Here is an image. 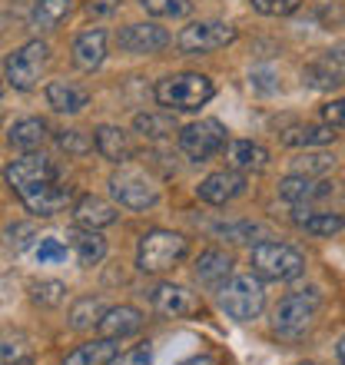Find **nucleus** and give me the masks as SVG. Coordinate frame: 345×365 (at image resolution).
Instances as JSON below:
<instances>
[{
  "label": "nucleus",
  "mask_w": 345,
  "mask_h": 365,
  "mask_svg": "<svg viewBox=\"0 0 345 365\" xmlns=\"http://www.w3.org/2000/svg\"><path fill=\"white\" fill-rule=\"evenodd\" d=\"M47 60H50L47 43H43V40H30V43H24V47L14 50L7 57V63H4L7 80L17 90H34L40 73H43V67H47Z\"/></svg>",
  "instance_id": "6"
},
{
  "label": "nucleus",
  "mask_w": 345,
  "mask_h": 365,
  "mask_svg": "<svg viewBox=\"0 0 345 365\" xmlns=\"http://www.w3.org/2000/svg\"><path fill=\"white\" fill-rule=\"evenodd\" d=\"M106 57V34L103 30H83L73 40V63L80 70H96Z\"/></svg>",
  "instance_id": "19"
},
{
  "label": "nucleus",
  "mask_w": 345,
  "mask_h": 365,
  "mask_svg": "<svg viewBox=\"0 0 345 365\" xmlns=\"http://www.w3.org/2000/svg\"><path fill=\"white\" fill-rule=\"evenodd\" d=\"M220 306L236 322H252L266 306V289L256 276H236L220 286Z\"/></svg>",
  "instance_id": "5"
},
{
  "label": "nucleus",
  "mask_w": 345,
  "mask_h": 365,
  "mask_svg": "<svg viewBox=\"0 0 345 365\" xmlns=\"http://www.w3.org/2000/svg\"><path fill=\"white\" fill-rule=\"evenodd\" d=\"M332 190L329 182H319L312 180V176H286V180L279 182V196L289 202H309V200H319V196H326V192Z\"/></svg>",
  "instance_id": "22"
},
{
  "label": "nucleus",
  "mask_w": 345,
  "mask_h": 365,
  "mask_svg": "<svg viewBox=\"0 0 345 365\" xmlns=\"http://www.w3.org/2000/svg\"><path fill=\"white\" fill-rule=\"evenodd\" d=\"M299 226L306 232H312V236H339L345 230V220L339 212H309L306 210V216H299Z\"/></svg>",
  "instance_id": "30"
},
{
  "label": "nucleus",
  "mask_w": 345,
  "mask_h": 365,
  "mask_svg": "<svg viewBox=\"0 0 345 365\" xmlns=\"http://www.w3.org/2000/svg\"><path fill=\"white\" fill-rule=\"evenodd\" d=\"M306 365H309V362H306Z\"/></svg>",
  "instance_id": "47"
},
{
  "label": "nucleus",
  "mask_w": 345,
  "mask_h": 365,
  "mask_svg": "<svg viewBox=\"0 0 345 365\" xmlns=\"http://www.w3.org/2000/svg\"><path fill=\"white\" fill-rule=\"evenodd\" d=\"M47 103L57 110V113H80L86 103H90V93L80 83H70V80H53L47 87Z\"/></svg>",
  "instance_id": "18"
},
{
  "label": "nucleus",
  "mask_w": 345,
  "mask_h": 365,
  "mask_svg": "<svg viewBox=\"0 0 345 365\" xmlns=\"http://www.w3.org/2000/svg\"><path fill=\"white\" fill-rule=\"evenodd\" d=\"M70 14H73V0H37L30 20L37 30H57Z\"/></svg>",
  "instance_id": "25"
},
{
  "label": "nucleus",
  "mask_w": 345,
  "mask_h": 365,
  "mask_svg": "<svg viewBox=\"0 0 345 365\" xmlns=\"http://www.w3.org/2000/svg\"><path fill=\"white\" fill-rule=\"evenodd\" d=\"M186 250H190L186 236L170 232V230H153V232H146L143 240H140L136 266H140L143 272H166V269H172L182 256H186Z\"/></svg>",
  "instance_id": "4"
},
{
  "label": "nucleus",
  "mask_w": 345,
  "mask_h": 365,
  "mask_svg": "<svg viewBox=\"0 0 345 365\" xmlns=\"http://www.w3.org/2000/svg\"><path fill=\"white\" fill-rule=\"evenodd\" d=\"M110 365H150V349H130V352H116Z\"/></svg>",
  "instance_id": "41"
},
{
  "label": "nucleus",
  "mask_w": 345,
  "mask_h": 365,
  "mask_svg": "<svg viewBox=\"0 0 345 365\" xmlns=\"http://www.w3.org/2000/svg\"><path fill=\"white\" fill-rule=\"evenodd\" d=\"M182 365H220V359L216 356H192V359H186Z\"/></svg>",
  "instance_id": "44"
},
{
  "label": "nucleus",
  "mask_w": 345,
  "mask_h": 365,
  "mask_svg": "<svg viewBox=\"0 0 345 365\" xmlns=\"http://www.w3.org/2000/svg\"><path fill=\"white\" fill-rule=\"evenodd\" d=\"M336 166V156L329 153H302L296 156V173L299 176H316V173H326Z\"/></svg>",
  "instance_id": "36"
},
{
  "label": "nucleus",
  "mask_w": 345,
  "mask_h": 365,
  "mask_svg": "<svg viewBox=\"0 0 345 365\" xmlns=\"http://www.w3.org/2000/svg\"><path fill=\"white\" fill-rule=\"evenodd\" d=\"M57 143H60V150L70 156H83L93 150V140H90L83 130H63V133L57 136Z\"/></svg>",
  "instance_id": "37"
},
{
  "label": "nucleus",
  "mask_w": 345,
  "mask_h": 365,
  "mask_svg": "<svg viewBox=\"0 0 345 365\" xmlns=\"http://www.w3.org/2000/svg\"><path fill=\"white\" fill-rule=\"evenodd\" d=\"M110 190H113V200L126 210H150L160 200V190L153 186V180H146V173H140V170H120L110 180Z\"/></svg>",
  "instance_id": "9"
},
{
  "label": "nucleus",
  "mask_w": 345,
  "mask_h": 365,
  "mask_svg": "<svg viewBox=\"0 0 345 365\" xmlns=\"http://www.w3.org/2000/svg\"><path fill=\"white\" fill-rule=\"evenodd\" d=\"M70 196H73L70 186L63 190V186H57V182H40V186H34V190L20 192L24 206H27L34 216H57V212L70 202Z\"/></svg>",
  "instance_id": "14"
},
{
  "label": "nucleus",
  "mask_w": 345,
  "mask_h": 365,
  "mask_svg": "<svg viewBox=\"0 0 345 365\" xmlns=\"http://www.w3.org/2000/svg\"><path fill=\"white\" fill-rule=\"evenodd\" d=\"M200 200L210 202V206H226L236 196L246 192V176L240 170H220V173H210L206 180L200 182Z\"/></svg>",
  "instance_id": "12"
},
{
  "label": "nucleus",
  "mask_w": 345,
  "mask_h": 365,
  "mask_svg": "<svg viewBox=\"0 0 345 365\" xmlns=\"http://www.w3.org/2000/svg\"><path fill=\"white\" fill-rule=\"evenodd\" d=\"M106 312V302L96 296H83L77 299V306L70 309V326L73 329H90V326H100V319Z\"/></svg>",
  "instance_id": "29"
},
{
  "label": "nucleus",
  "mask_w": 345,
  "mask_h": 365,
  "mask_svg": "<svg viewBox=\"0 0 345 365\" xmlns=\"http://www.w3.org/2000/svg\"><path fill=\"white\" fill-rule=\"evenodd\" d=\"M336 140V126L329 123H306V126H292L282 133L286 146H329Z\"/></svg>",
  "instance_id": "24"
},
{
  "label": "nucleus",
  "mask_w": 345,
  "mask_h": 365,
  "mask_svg": "<svg viewBox=\"0 0 345 365\" xmlns=\"http://www.w3.org/2000/svg\"><path fill=\"white\" fill-rule=\"evenodd\" d=\"M180 146L190 160H210L226 146V126L220 120H200L180 130Z\"/></svg>",
  "instance_id": "8"
},
{
  "label": "nucleus",
  "mask_w": 345,
  "mask_h": 365,
  "mask_svg": "<svg viewBox=\"0 0 345 365\" xmlns=\"http://www.w3.org/2000/svg\"><path fill=\"white\" fill-rule=\"evenodd\" d=\"M339 359L345 362V336H342V342H339Z\"/></svg>",
  "instance_id": "45"
},
{
  "label": "nucleus",
  "mask_w": 345,
  "mask_h": 365,
  "mask_svg": "<svg viewBox=\"0 0 345 365\" xmlns=\"http://www.w3.org/2000/svg\"><path fill=\"white\" fill-rule=\"evenodd\" d=\"M7 240L14 250H27L30 240H37V230L34 226H27V222H17V226H10L7 230Z\"/></svg>",
  "instance_id": "39"
},
{
  "label": "nucleus",
  "mask_w": 345,
  "mask_h": 365,
  "mask_svg": "<svg viewBox=\"0 0 345 365\" xmlns=\"http://www.w3.org/2000/svg\"><path fill=\"white\" fill-rule=\"evenodd\" d=\"M30 359V349H27V339L24 336H0V362L7 365H17V362H27Z\"/></svg>",
  "instance_id": "34"
},
{
  "label": "nucleus",
  "mask_w": 345,
  "mask_h": 365,
  "mask_svg": "<svg viewBox=\"0 0 345 365\" xmlns=\"http://www.w3.org/2000/svg\"><path fill=\"white\" fill-rule=\"evenodd\" d=\"M0 93H4V87H0Z\"/></svg>",
  "instance_id": "46"
},
{
  "label": "nucleus",
  "mask_w": 345,
  "mask_h": 365,
  "mask_svg": "<svg viewBox=\"0 0 345 365\" xmlns=\"http://www.w3.org/2000/svg\"><path fill=\"white\" fill-rule=\"evenodd\" d=\"M236 40V27L222 24V20H196L190 27H182L176 37V47L182 53H210V50H222Z\"/></svg>",
  "instance_id": "7"
},
{
  "label": "nucleus",
  "mask_w": 345,
  "mask_h": 365,
  "mask_svg": "<svg viewBox=\"0 0 345 365\" xmlns=\"http://www.w3.org/2000/svg\"><path fill=\"white\" fill-rule=\"evenodd\" d=\"M34 256H37L40 266H57V262H67V246L60 240H53V236H43V240H37Z\"/></svg>",
  "instance_id": "35"
},
{
  "label": "nucleus",
  "mask_w": 345,
  "mask_h": 365,
  "mask_svg": "<svg viewBox=\"0 0 345 365\" xmlns=\"http://www.w3.org/2000/svg\"><path fill=\"white\" fill-rule=\"evenodd\" d=\"M120 352V346H116V339H93V342H86V346L73 349L67 359H63V365H110V359Z\"/></svg>",
  "instance_id": "23"
},
{
  "label": "nucleus",
  "mask_w": 345,
  "mask_h": 365,
  "mask_svg": "<svg viewBox=\"0 0 345 365\" xmlns=\"http://www.w3.org/2000/svg\"><path fill=\"white\" fill-rule=\"evenodd\" d=\"M143 329V312L133 306H113L106 309L103 319H100V336L106 339H126V336H136Z\"/></svg>",
  "instance_id": "15"
},
{
  "label": "nucleus",
  "mask_w": 345,
  "mask_h": 365,
  "mask_svg": "<svg viewBox=\"0 0 345 365\" xmlns=\"http://www.w3.org/2000/svg\"><path fill=\"white\" fill-rule=\"evenodd\" d=\"M302 80L316 90H336L339 83H342V73L322 57V60H316V63H309V67L302 70Z\"/></svg>",
  "instance_id": "31"
},
{
  "label": "nucleus",
  "mask_w": 345,
  "mask_h": 365,
  "mask_svg": "<svg viewBox=\"0 0 345 365\" xmlns=\"http://www.w3.org/2000/svg\"><path fill=\"white\" fill-rule=\"evenodd\" d=\"M252 7L266 17H289L299 10V0H252Z\"/></svg>",
  "instance_id": "38"
},
{
  "label": "nucleus",
  "mask_w": 345,
  "mask_h": 365,
  "mask_svg": "<svg viewBox=\"0 0 345 365\" xmlns=\"http://www.w3.org/2000/svg\"><path fill=\"white\" fill-rule=\"evenodd\" d=\"M73 220L83 230H103L110 222H116V206L100 200V196H80L73 206Z\"/></svg>",
  "instance_id": "17"
},
{
  "label": "nucleus",
  "mask_w": 345,
  "mask_h": 365,
  "mask_svg": "<svg viewBox=\"0 0 345 365\" xmlns=\"http://www.w3.org/2000/svg\"><path fill=\"white\" fill-rule=\"evenodd\" d=\"M212 96V80L202 73H172L156 83V100L166 110H200Z\"/></svg>",
  "instance_id": "3"
},
{
  "label": "nucleus",
  "mask_w": 345,
  "mask_h": 365,
  "mask_svg": "<svg viewBox=\"0 0 345 365\" xmlns=\"http://www.w3.org/2000/svg\"><path fill=\"white\" fill-rule=\"evenodd\" d=\"M319 309H322V292H319V289H299V292H289V296L279 302L276 316H272V329H276L279 336L296 339L316 322Z\"/></svg>",
  "instance_id": "1"
},
{
  "label": "nucleus",
  "mask_w": 345,
  "mask_h": 365,
  "mask_svg": "<svg viewBox=\"0 0 345 365\" xmlns=\"http://www.w3.org/2000/svg\"><path fill=\"white\" fill-rule=\"evenodd\" d=\"M153 306L166 319H186V316H200L202 312L200 296L190 292L186 286H172V282H163V286L153 289Z\"/></svg>",
  "instance_id": "11"
},
{
  "label": "nucleus",
  "mask_w": 345,
  "mask_h": 365,
  "mask_svg": "<svg viewBox=\"0 0 345 365\" xmlns=\"http://www.w3.org/2000/svg\"><path fill=\"white\" fill-rule=\"evenodd\" d=\"M96 150H100V156L103 160H110V163H120L123 166L130 156H133V143H130V136L120 130V126H100L93 136Z\"/></svg>",
  "instance_id": "20"
},
{
  "label": "nucleus",
  "mask_w": 345,
  "mask_h": 365,
  "mask_svg": "<svg viewBox=\"0 0 345 365\" xmlns=\"http://www.w3.org/2000/svg\"><path fill=\"white\" fill-rule=\"evenodd\" d=\"M226 163H230V170H240V173H259V170H266L269 153L266 146L252 143V140H232L226 146Z\"/></svg>",
  "instance_id": "16"
},
{
  "label": "nucleus",
  "mask_w": 345,
  "mask_h": 365,
  "mask_svg": "<svg viewBox=\"0 0 345 365\" xmlns=\"http://www.w3.org/2000/svg\"><path fill=\"white\" fill-rule=\"evenodd\" d=\"M7 140H10V146H17V150H37V146L47 140V123L37 120V116L17 120V123L10 126Z\"/></svg>",
  "instance_id": "27"
},
{
  "label": "nucleus",
  "mask_w": 345,
  "mask_h": 365,
  "mask_svg": "<svg viewBox=\"0 0 345 365\" xmlns=\"http://www.w3.org/2000/svg\"><path fill=\"white\" fill-rule=\"evenodd\" d=\"M116 43L126 53H140L143 57V53H160L170 43V34L160 24H130V27L120 30Z\"/></svg>",
  "instance_id": "13"
},
{
  "label": "nucleus",
  "mask_w": 345,
  "mask_h": 365,
  "mask_svg": "<svg viewBox=\"0 0 345 365\" xmlns=\"http://www.w3.org/2000/svg\"><path fill=\"white\" fill-rule=\"evenodd\" d=\"M53 180H57V166L50 163L47 156L30 153V156L14 160V163L7 166V182L17 196L24 190H34V186H40V182H53Z\"/></svg>",
  "instance_id": "10"
},
{
  "label": "nucleus",
  "mask_w": 345,
  "mask_h": 365,
  "mask_svg": "<svg viewBox=\"0 0 345 365\" xmlns=\"http://www.w3.org/2000/svg\"><path fill=\"white\" fill-rule=\"evenodd\" d=\"M70 242H73V250H77L80 266H96V262L106 256V242L96 230H83V226H80V230L70 232Z\"/></svg>",
  "instance_id": "26"
},
{
  "label": "nucleus",
  "mask_w": 345,
  "mask_h": 365,
  "mask_svg": "<svg viewBox=\"0 0 345 365\" xmlns=\"http://www.w3.org/2000/svg\"><path fill=\"white\" fill-rule=\"evenodd\" d=\"M140 7L146 10V14H153V17H190L192 10V0H140Z\"/></svg>",
  "instance_id": "32"
},
{
  "label": "nucleus",
  "mask_w": 345,
  "mask_h": 365,
  "mask_svg": "<svg viewBox=\"0 0 345 365\" xmlns=\"http://www.w3.org/2000/svg\"><path fill=\"white\" fill-rule=\"evenodd\" d=\"M322 120H326L329 126H336V130H339V126L345 130V96H342V100H332V103L322 106Z\"/></svg>",
  "instance_id": "40"
},
{
  "label": "nucleus",
  "mask_w": 345,
  "mask_h": 365,
  "mask_svg": "<svg viewBox=\"0 0 345 365\" xmlns=\"http://www.w3.org/2000/svg\"><path fill=\"white\" fill-rule=\"evenodd\" d=\"M232 272V256L222 250H206L196 259V279H200L202 286H216L220 289Z\"/></svg>",
  "instance_id": "21"
},
{
  "label": "nucleus",
  "mask_w": 345,
  "mask_h": 365,
  "mask_svg": "<svg viewBox=\"0 0 345 365\" xmlns=\"http://www.w3.org/2000/svg\"><path fill=\"white\" fill-rule=\"evenodd\" d=\"M136 133H143L146 140H166V136L176 133V120L172 113H140L133 120Z\"/></svg>",
  "instance_id": "28"
},
{
  "label": "nucleus",
  "mask_w": 345,
  "mask_h": 365,
  "mask_svg": "<svg viewBox=\"0 0 345 365\" xmlns=\"http://www.w3.org/2000/svg\"><path fill=\"white\" fill-rule=\"evenodd\" d=\"M34 302L43 309H57L67 302V286L57 282V279H50V282H37L34 286Z\"/></svg>",
  "instance_id": "33"
},
{
  "label": "nucleus",
  "mask_w": 345,
  "mask_h": 365,
  "mask_svg": "<svg viewBox=\"0 0 345 365\" xmlns=\"http://www.w3.org/2000/svg\"><path fill=\"white\" fill-rule=\"evenodd\" d=\"M252 272L259 279H272V282H289L306 272V256L286 242H259L252 250Z\"/></svg>",
  "instance_id": "2"
},
{
  "label": "nucleus",
  "mask_w": 345,
  "mask_h": 365,
  "mask_svg": "<svg viewBox=\"0 0 345 365\" xmlns=\"http://www.w3.org/2000/svg\"><path fill=\"white\" fill-rule=\"evenodd\" d=\"M116 7H120V0H86L90 14H113Z\"/></svg>",
  "instance_id": "42"
},
{
  "label": "nucleus",
  "mask_w": 345,
  "mask_h": 365,
  "mask_svg": "<svg viewBox=\"0 0 345 365\" xmlns=\"http://www.w3.org/2000/svg\"><path fill=\"white\" fill-rule=\"evenodd\" d=\"M326 60H329V63H332V67H336L339 73H342V77H345V47H339V50H329V53H326Z\"/></svg>",
  "instance_id": "43"
}]
</instances>
